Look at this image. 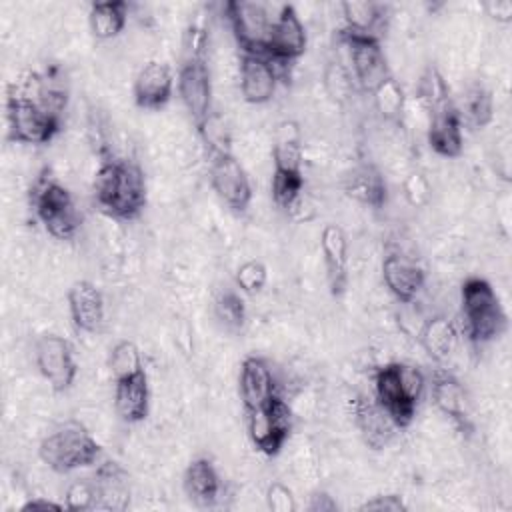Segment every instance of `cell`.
Returning <instances> with one entry per match:
<instances>
[{"instance_id":"obj_23","label":"cell","mask_w":512,"mask_h":512,"mask_svg":"<svg viewBox=\"0 0 512 512\" xmlns=\"http://www.w3.org/2000/svg\"><path fill=\"white\" fill-rule=\"evenodd\" d=\"M114 410L126 424H138L150 414V384L146 370L114 380Z\"/></svg>"},{"instance_id":"obj_6","label":"cell","mask_w":512,"mask_h":512,"mask_svg":"<svg viewBox=\"0 0 512 512\" xmlns=\"http://www.w3.org/2000/svg\"><path fill=\"white\" fill-rule=\"evenodd\" d=\"M100 454V442L80 420H66L58 424L38 444V458L58 474L92 466Z\"/></svg>"},{"instance_id":"obj_5","label":"cell","mask_w":512,"mask_h":512,"mask_svg":"<svg viewBox=\"0 0 512 512\" xmlns=\"http://www.w3.org/2000/svg\"><path fill=\"white\" fill-rule=\"evenodd\" d=\"M460 316L464 336L472 344H488L506 330L508 316L486 278L470 276L460 286Z\"/></svg>"},{"instance_id":"obj_42","label":"cell","mask_w":512,"mask_h":512,"mask_svg":"<svg viewBox=\"0 0 512 512\" xmlns=\"http://www.w3.org/2000/svg\"><path fill=\"white\" fill-rule=\"evenodd\" d=\"M486 16L496 20L498 24L512 22V2L510 0H486L482 2Z\"/></svg>"},{"instance_id":"obj_2","label":"cell","mask_w":512,"mask_h":512,"mask_svg":"<svg viewBox=\"0 0 512 512\" xmlns=\"http://www.w3.org/2000/svg\"><path fill=\"white\" fill-rule=\"evenodd\" d=\"M208 36L198 24H190L182 40V58L176 74L180 102L192 122L200 128L212 116V72L206 58Z\"/></svg>"},{"instance_id":"obj_19","label":"cell","mask_w":512,"mask_h":512,"mask_svg":"<svg viewBox=\"0 0 512 512\" xmlns=\"http://www.w3.org/2000/svg\"><path fill=\"white\" fill-rule=\"evenodd\" d=\"M280 68L262 54L240 56V92L248 104H266L274 98Z\"/></svg>"},{"instance_id":"obj_1","label":"cell","mask_w":512,"mask_h":512,"mask_svg":"<svg viewBox=\"0 0 512 512\" xmlns=\"http://www.w3.org/2000/svg\"><path fill=\"white\" fill-rule=\"evenodd\" d=\"M94 200L106 216L130 222L148 204V186L142 168L128 158H106L94 174Z\"/></svg>"},{"instance_id":"obj_41","label":"cell","mask_w":512,"mask_h":512,"mask_svg":"<svg viewBox=\"0 0 512 512\" xmlns=\"http://www.w3.org/2000/svg\"><path fill=\"white\" fill-rule=\"evenodd\" d=\"M358 510H378V512H404V510H408V504H406V500H404V496L402 494H376V496H372L370 500H366V502H362L360 506H358Z\"/></svg>"},{"instance_id":"obj_37","label":"cell","mask_w":512,"mask_h":512,"mask_svg":"<svg viewBox=\"0 0 512 512\" xmlns=\"http://www.w3.org/2000/svg\"><path fill=\"white\" fill-rule=\"evenodd\" d=\"M324 86L330 94L332 100L336 102H344L348 100V96L352 94L356 82L352 78V72L350 68H346L342 62H328L326 70H324Z\"/></svg>"},{"instance_id":"obj_36","label":"cell","mask_w":512,"mask_h":512,"mask_svg":"<svg viewBox=\"0 0 512 512\" xmlns=\"http://www.w3.org/2000/svg\"><path fill=\"white\" fill-rule=\"evenodd\" d=\"M234 282H236V288L242 292V294H248V296H254L258 292L264 290V286L268 284V268L264 262L252 258V260H246L242 262L236 272H234Z\"/></svg>"},{"instance_id":"obj_20","label":"cell","mask_w":512,"mask_h":512,"mask_svg":"<svg viewBox=\"0 0 512 512\" xmlns=\"http://www.w3.org/2000/svg\"><path fill=\"white\" fill-rule=\"evenodd\" d=\"M352 420L362 440L372 450L386 448L394 438V430H398L388 414L382 410V406L376 402V398L366 394H358L352 400Z\"/></svg>"},{"instance_id":"obj_30","label":"cell","mask_w":512,"mask_h":512,"mask_svg":"<svg viewBox=\"0 0 512 512\" xmlns=\"http://www.w3.org/2000/svg\"><path fill=\"white\" fill-rule=\"evenodd\" d=\"M456 108L462 120V126L468 124L472 128H484L492 122L494 116V98L492 92L482 82H470L458 100Z\"/></svg>"},{"instance_id":"obj_33","label":"cell","mask_w":512,"mask_h":512,"mask_svg":"<svg viewBox=\"0 0 512 512\" xmlns=\"http://www.w3.org/2000/svg\"><path fill=\"white\" fill-rule=\"evenodd\" d=\"M370 96H372L374 108L382 120L398 122L402 118L404 106H406V94H404L402 84L394 76H388L382 84H378Z\"/></svg>"},{"instance_id":"obj_16","label":"cell","mask_w":512,"mask_h":512,"mask_svg":"<svg viewBox=\"0 0 512 512\" xmlns=\"http://www.w3.org/2000/svg\"><path fill=\"white\" fill-rule=\"evenodd\" d=\"M430 396L436 410L460 430H470V402L464 384L446 368L438 366L430 374Z\"/></svg>"},{"instance_id":"obj_44","label":"cell","mask_w":512,"mask_h":512,"mask_svg":"<svg viewBox=\"0 0 512 512\" xmlns=\"http://www.w3.org/2000/svg\"><path fill=\"white\" fill-rule=\"evenodd\" d=\"M38 508H56V510H62L64 504H58V502H52V500H30V502H26L20 510L26 512V510H38Z\"/></svg>"},{"instance_id":"obj_14","label":"cell","mask_w":512,"mask_h":512,"mask_svg":"<svg viewBox=\"0 0 512 512\" xmlns=\"http://www.w3.org/2000/svg\"><path fill=\"white\" fill-rule=\"evenodd\" d=\"M306 46L308 34L298 12L290 4H280L270 26L262 56H266L278 68H282L298 60L306 52Z\"/></svg>"},{"instance_id":"obj_15","label":"cell","mask_w":512,"mask_h":512,"mask_svg":"<svg viewBox=\"0 0 512 512\" xmlns=\"http://www.w3.org/2000/svg\"><path fill=\"white\" fill-rule=\"evenodd\" d=\"M176 78L170 64L162 60H148L134 76L132 98L140 110H162L174 96Z\"/></svg>"},{"instance_id":"obj_40","label":"cell","mask_w":512,"mask_h":512,"mask_svg":"<svg viewBox=\"0 0 512 512\" xmlns=\"http://www.w3.org/2000/svg\"><path fill=\"white\" fill-rule=\"evenodd\" d=\"M266 506L272 512H294L298 508L292 490L282 482H272L266 488Z\"/></svg>"},{"instance_id":"obj_24","label":"cell","mask_w":512,"mask_h":512,"mask_svg":"<svg viewBox=\"0 0 512 512\" xmlns=\"http://www.w3.org/2000/svg\"><path fill=\"white\" fill-rule=\"evenodd\" d=\"M182 490L198 508H212L222 494L220 474L210 458H194L182 474Z\"/></svg>"},{"instance_id":"obj_28","label":"cell","mask_w":512,"mask_h":512,"mask_svg":"<svg viewBox=\"0 0 512 512\" xmlns=\"http://www.w3.org/2000/svg\"><path fill=\"white\" fill-rule=\"evenodd\" d=\"M98 504L102 510H126L130 504L128 474L116 462H104L96 472Z\"/></svg>"},{"instance_id":"obj_3","label":"cell","mask_w":512,"mask_h":512,"mask_svg":"<svg viewBox=\"0 0 512 512\" xmlns=\"http://www.w3.org/2000/svg\"><path fill=\"white\" fill-rule=\"evenodd\" d=\"M426 388L424 372L406 362H388L374 370V398L398 430L414 422Z\"/></svg>"},{"instance_id":"obj_34","label":"cell","mask_w":512,"mask_h":512,"mask_svg":"<svg viewBox=\"0 0 512 512\" xmlns=\"http://www.w3.org/2000/svg\"><path fill=\"white\" fill-rule=\"evenodd\" d=\"M304 192V170L274 168L270 180V194L278 208L290 210L296 206Z\"/></svg>"},{"instance_id":"obj_13","label":"cell","mask_w":512,"mask_h":512,"mask_svg":"<svg viewBox=\"0 0 512 512\" xmlns=\"http://www.w3.org/2000/svg\"><path fill=\"white\" fill-rule=\"evenodd\" d=\"M210 186L216 196L234 212H244L252 202V182L242 162L230 150L210 154Z\"/></svg>"},{"instance_id":"obj_39","label":"cell","mask_w":512,"mask_h":512,"mask_svg":"<svg viewBox=\"0 0 512 512\" xmlns=\"http://www.w3.org/2000/svg\"><path fill=\"white\" fill-rule=\"evenodd\" d=\"M402 196L412 208H424L432 198V186L426 174L414 170L402 180Z\"/></svg>"},{"instance_id":"obj_8","label":"cell","mask_w":512,"mask_h":512,"mask_svg":"<svg viewBox=\"0 0 512 512\" xmlns=\"http://www.w3.org/2000/svg\"><path fill=\"white\" fill-rule=\"evenodd\" d=\"M6 126L10 142L42 146L58 136L62 116L52 114L30 94L12 84L6 94Z\"/></svg>"},{"instance_id":"obj_35","label":"cell","mask_w":512,"mask_h":512,"mask_svg":"<svg viewBox=\"0 0 512 512\" xmlns=\"http://www.w3.org/2000/svg\"><path fill=\"white\" fill-rule=\"evenodd\" d=\"M108 370L114 380L128 378L144 370L142 354L136 342L132 340H118L108 352Z\"/></svg>"},{"instance_id":"obj_31","label":"cell","mask_w":512,"mask_h":512,"mask_svg":"<svg viewBox=\"0 0 512 512\" xmlns=\"http://www.w3.org/2000/svg\"><path fill=\"white\" fill-rule=\"evenodd\" d=\"M272 162L280 170H302V132L294 120H284L274 130Z\"/></svg>"},{"instance_id":"obj_18","label":"cell","mask_w":512,"mask_h":512,"mask_svg":"<svg viewBox=\"0 0 512 512\" xmlns=\"http://www.w3.org/2000/svg\"><path fill=\"white\" fill-rule=\"evenodd\" d=\"M66 302L72 324L80 332L96 334L102 330L106 318V304L102 290L94 282L86 278L72 282L66 292Z\"/></svg>"},{"instance_id":"obj_38","label":"cell","mask_w":512,"mask_h":512,"mask_svg":"<svg viewBox=\"0 0 512 512\" xmlns=\"http://www.w3.org/2000/svg\"><path fill=\"white\" fill-rule=\"evenodd\" d=\"M64 508L66 510H92L98 504V488L90 478H80L68 484L64 492Z\"/></svg>"},{"instance_id":"obj_10","label":"cell","mask_w":512,"mask_h":512,"mask_svg":"<svg viewBox=\"0 0 512 512\" xmlns=\"http://www.w3.org/2000/svg\"><path fill=\"white\" fill-rule=\"evenodd\" d=\"M278 6L266 2L230 0L224 4V12L236 44L242 54H262L264 44L278 12Z\"/></svg>"},{"instance_id":"obj_12","label":"cell","mask_w":512,"mask_h":512,"mask_svg":"<svg viewBox=\"0 0 512 512\" xmlns=\"http://www.w3.org/2000/svg\"><path fill=\"white\" fill-rule=\"evenodd\" d=\"M34 364L48 386L60 394L72 388L78 376V364L70 340L60 334H42L34 342Z\"/></svg>"},{"instance_id":"obj_7","label":"cell","mask_w":512,"mask_h":512,"mask_svg":"<svg viewBox=\"0 0 512 512\" xmlns=\"http://www.w3.org/2000/svg\"><path fill=\"white\" fill-rule=\"evenodd\" d=\"M418 94L428 110L426 138L430 150L442 158H458L464 150V126L448 84L434 82L424 86Z\"/></svg>"},{"instance_id":"obj_26","label":"cell","mask_w":512,"mask_h":512,"mask_svg":"<svg viewBox=\"0 0 512 512\" xmlns=\"http://www.w3.org/2000/svg\"><path fill=\"white\" fill-rule=\"evenodd\" d=\"M340 10L344 18L342 30L382 40L388 18V8L382 2H342Z\"/></svg>"},{"instance_id":"obj_43","label":"cell","mask_w":512,"mask_h":512,"mask_svg":"<svg viewBox=\"0 0 512 512\" xmlns=\"http://www.w3.org/2000/svg\"><path fill=\"white\" fill-rule=\"evenodd\" d=\"M336 508H338L336 502H334L332 496L326 494V492H314V494H312V500H310V504H308V510H320V512H324V510H336Z\"/></svg>"},{"instance_id":"obj_29","label":"cell","mask_w":512,"mask_h":512,"mask_svg":"<svg viewBox=\"0 0 512 512\" xmlns=\"http://www.w3.org/2000/svg\"><path fill=\"white\" fill-rule=\"evenodd\" d=\"M128 2L124 0H106L92 2L88 10L90 32L96 40H112L122 34L128 22Z\"/></svg>"},{"instance_id":"obj_22","label":"cell","mask_w":512,"mask_h":512,"mask_svg":"<svg viewBox=\"0 0 512 512\" xmlns=\"http://www.w3.org/2000/svg\"><path fill=\"white\" fill-rule=\"evenodd\" d=\"M320 250L332 296H342L348 286V236L338 224H326L320 234Z\"/></svg>"},{"instance_id":"obj_32","label":"cell","mask_w":512,"mask_h":512,"mask_svg":"<svg viewBox=\"0 0 512 512\" xmlns=\"http://www.w3.org/2000/svg\"><path fill=\"white\" fill-rule=\"evenodd\" d=\"M212 310L218 324L228 332H238L246 324V302L238 288L220 290L214 298Z\"/></svg>"},{"instance_id":"obj_9","label":"cell","mask_w":512,"mask_h":512,"mask_svg":"<svg viewBox=\"0 0 512 512\" xmlns=\"http://www.w3.org/2000/svg\"><path fill=\"white\" fill-rule=\"evenodd\" d=\"M244 414L246 434L252 446L264 456H278L286 446L294 426L292 408L288 406V402L280 394H276L266 404L254 410H244Z\"/></svg>"},{"instance_id":"obj_27","label":"cell","mask_w":512,"mask_h":512,"mask_svg":"<svg viewBox=\"0 0 512 512\" xmlns=\"http://www.w3.org/2000/svg\"><path fill=\"white\" fill-rule=\"evenodd\" d=\"M456 340H458V330L454 322L444 314L430 316L418 332V342L422 350L436 364H444L452 356Z\"/></svg>"},{"instance_id":"obj_17","label":"cell","mask_w":512,"mask_h":512,"mask_svg":"<svg viewBox=\"0 0 512 512\" xmlns=\"http://www.w3.org/2000/svg\"><path fill=\"white\" fill-rule=\"evenodd\" d=\"M278 392V380L274 376V368L262 356H246L240 364L238 374V396L244 410H254L268 400H272Z\"/></svg>"},{"instance_id":"obj_21","label":"cell","mask_w":512,"mask_h":512,"mask_svg":"<svg viewBox=\"0 0 512 512\" xmlns=\"http://www.w3.org/2000/svg\"><path fill=\"white\" fill-rule=\"evenodd\" d=\"M382 280L388 292L398 302L408 304L424 288L426 274H424V268L416 264V260L400 252H390L382 260Z\"/></svg>"},{"instance_id":"obj_4","label":"cell","mask_w":512,"mask_h":512,"mask_svg":"<svg viewBox=\"0 0 512 512\" xmlns=\"http://www.w3.org/2000/svg\"><path fill=\"white\" fill-rule=\"evenodd\" d=\"M28 204L44 230L56 240H72L82 226V212L72 192L44 166L30 184Z\"/></svg>"},{"instance_id":"obj_11","label":"cell","mask_w":512,"mask_h":512,"mask_svg":"<svg viewBox=\"0 0 512 512\" xmlns=\"http://www.w3.org/2000/svg\"><path fill=\"white\" fill-rule=\"evenodd\" d=\"M338 38L348 50L350 72L356 86L362 92L372 94L378 84H382L388 76H392L386 52L382 48V40L372 36L352 34L348 30H340Z\"/></svg>"},{"instance_id":"obj_25","label":"cell","mask_w":512,"mask_h":512,"mask_svg":"<svg viewBox=\"0 0 512 512\" xmlns=\"http://www.w3.org/2000/svg\"><path fill=\"white\" fill-rule=\"evenodd\" d=\"M342 190L354 202L368 208H382L388 200V186L382 172L374 164H358L350 168L342 180Z\"/></svg>"}]
</instances>
